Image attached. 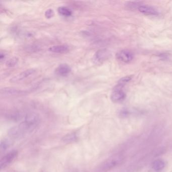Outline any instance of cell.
<instances>
[{
	"instance_id": "14",
	"label": "cell",
	"mask_w": 172,
	"mask_h": 172,
	"mask_svg": "<svg viewBox=\"0 0 172 172\" xmlns=\"http://www.w3.org/2000/svg\"><path fill=\"white\" fill-rule=\"evenodd\" d=\"M132 77L131 76L124 77L123 78H121L119 80L118 82L117 85L115 87V88L122 89L127 83L129 82L131 80Z\"/></svg>"
},
{
	"instance_id": "16",
	"label": "cell",
	"mask_w": 172,
	"mask_h": 172,
	"mask_svg": "<svg viewBox=\"0 0 172 172\" xmlns=\"http://www.w3.org/2000/svg\"><path fill=\"white\" fill-rule=\"evenodd\" d=\"M11 142L10 140L4 139L2 140L1 143V148L2 150H6L10 147Z\"/></svg>"
},
{
	"instance_id": "3",
	"label": "cell",
	"mask_w": 172,
	"mask_h": 172,
	"mask_svg": "<svg viewBox=\"0 0 172 172\" xmlns=\"http://www.w3.org/2000/svg\"><path fill=\"white\" fill-rule=\"evenodd\" d=\"M18 154L17 151L12 150L6 154L5 156H4L0 162V167L1 170L5 169L9 165L13 162V161L16 159Z\"/></svg>"
},
{
	"instance_id": "1",
	"label": "cell",
	"mask_w": 172,
	"mask_h": 172,
	"mask_svg": "<svg viewBox=\"0 0 172 172\" xmlns=\"http://www.w3.org/2000/svg\"><path fill=\"white\" fill-rule=\"evenodd\" d=\"M123 161V158L121 156L117 155L113 156L105 161L101 165L100 169L102 171L107 172L112 169H114V168L116 167L122 163Z\"/></svg>"
},
{
	"instance_id": "20",
	"label": "cell",
	"mask_w": 172,
	"mask_h": 172,
	"mask_svg": "<svg viewBox=\"0 0 172 172\" xmlns=\"http://www.w3.org/2000/svg\"><path fill=\"white\" fill-rule=\"evenodd\" d=\"M5 58H6V55H5V53L1 52L0 54V60L1 61H3V60L5 59Z\"/></svg>"
},
{
	"instance_id": "13",
	"label": "cell",
	"mask_w": 172,
	"mask_h": 172,
	"mask_svg": "<svg viewBox=\"0 0 172 172\" xmlns=\"http://www.w3.org/2000/svg\"><path fill=\"white\" fill-rule=\"evenodd\" d=\"M59 14L63 16L70 17L72 15V11L68 7L61 6L58 9Z\"/></svg>"
},
{
	"instance_id": "5",
	"label": "cell",
	"mask_w": 172,
	"mask_h": 172,
	"mask_svg": "<svg viewBox=\"0 0 172 172\" xmlns=\"http://www.w3.org/2000/svg\"><path fill=\"white\" fill-rule=\"evenodd\" d=\"M28 93V90H22L14 87H5L1 90V94L4 96H17L24 95Z\"/></svg>"
},
{
	"instance_id": "12",
	"label": "cell",
	"mask_w": 172,
	"mask_h": 172,
	"mask_svg": "<svg viewBox=\"0 0 172 172\" xmlns=\"http://www.w3.org/2000/svg\"><path fill=\"white\" fill-rule=\"evenodd\" d=\"M78 139V136L76 133H70L65 135L62 138V140L66 143H72L76 141Z\"/></svg>"
},
{
	"instance_id": "2",
	"label": "cell",
	"mask_w": 172,
	"mask_h": 172,
	"mask_svg": "<svg viewBox=\"0 0 172 172\" xmlns=\"http://www.w3.org/2000/svg\"><path fill=\"white\" fill-rule=\"evenodd\" d=\"M110 56V52L108 50L106 49H101L95 53L93 57V60L96 64L102 63L107 60Z\"/></svg>"
},
{
	"instance_id": "6",
	"label": "cell",
	"mask_w": 172,
	"mask_h": 172,
	"mask_svg": "<svg viewBox=\"0 0 172 172\" xmlns=\"http://www.w3.org/2000/svg\"><path fill=\"white\" fill-rule=\"evenodd\" d=\"M117 58L121 62L128 63L133 60V54L131 51L128 50H123L119 52L116 55Z\"/></svg>"
},
{
	"instance_id": "18",
	"label": "cell",
	"mask_w": 172,
	"mask_h": 172,
	"mask_svg": "<svg viewBox=\"0 0 172 172\" xmlns=\"http://www.w3.org/2000/svg\"><path fill=\"white\" fill-rule=\"evenodd\" d=\"M40 49H41V47L37 45H31V46L28 47L27 48V50L30 52H37V51L40 50Z\"/></svg>"
},
{
	"instance_id": "7",
	"label": "cell",
	"mask_w": 172,
	"mask_h": 172,
	"mask_svg": "<svg viewBox=\"0 0 172 172\" xmlns=\"http://www.w3.org/2000/svg\"><path fill=\"white\" fill-rule=\"evenodd\" d=\"M126 98V94L122 89L114 88L110 96V99L114 102H120L124 101Z\"/></svg>"
},
{
	"instance_id": "10",
	"label": "cell",
	"mask_w": 172,
	"mask_h": 172,
	"mask_svg": "<svg viewBox=\"0 0 172 172\" xmlns=\"http://www.w3.org/2000/svg\"><path fill=\"white\" fill-rule=\"evenodd\" d=\"M49 50L52 53L57 54H64L69 50V47L66 44H60L52 46L49 48Z\"/></svg>"
},
{
	"instance_id": "9",
	"label": "cell",
	"mask_w": 172,
	"mask_h": 172,
	"mask_svg": "<svg viewBox=\"0 0 172 172\" xmlns=\"http://www.w3.org/2000/svg\"><path fill=\"white\" fill-rule=\"evenodd\" d=\"M141 13L148 15H158L159 12L154 7L148 5H140L138 8Z\"/></svg>"
},
{
	"instance_id": "17",
	"label": "cell",
	"mask_w": 172,
	"mask_h": 172,
	"mask_svg": "<svg viewBox=\"0 0 172 172\" xmlns=\"http://www.w3.org/2000/svg\"><path fill=\"white\" fill-rule=\"evenodd\" d=\"M44 15H45V17L46 18H47V19H50L54 16L55 13H54V10L50 9L45 12Z\"/></svg>"
},
{
	"instance_id": "8",
	"label": "cell",
	"mask_w": 172,
	"mask_h": 172,
	"mask_svg": "<svg viewBox=\"0 0 172 172\" xmlns=\"http://www.w3.org/2000/svg\"><path fill=\"white\" fill-rule=\"evenodd\" d=\"M71 72V68L67 64H61L57 67L55 73L60 76L66 77L68 76Z\"/></svg>"
},
{
	"instance_id": "19",
	"label": "cell",
	"mask_w": 172,
	"mask_h": 172,
	"mask_svg": "<svg viewBox=\"0 0 172 172\" xmlns=\"http://www.w3.org/2000/svg\"><path fill=\"white\" fill-rule=\"evenodd\" d=\"M140 5L139 4L137 3V2H130V3L127 4V8L130 9L131 10L133 9L138 8V7Z\"/></svg>"
},
{
	"instance_id": "15",
	"label": "cell",
	"mask_w": 172,
	"mask_h": 172,
	"mask_svg": "<svg viewBox=\"0 0 172 172\" xmlns=\"http://www.w3.org/2000/svg\"><path fill=\"white\" fill-rule=\"evenodd\" d=\"M18 61H19V59L18 58L13 57L7 61L6 65L8 67L11 68V67L15 66L18 64Z\"/></svg>"
},
{
	"instance_id": "4",
	"label": "cell",
	"mask_w": 172,
	"mask_h": 172,
	"mask_svg": "<svg viewBox=\"0 0 172 172\" xmlns=\"http://www.w3.org/2000/svg\"><path fill=\"white\" fill-rule=\"evenodd\" d=\"M36 72V70L34 69H29L27 70H25L18 74L15 75L14 76L12 77L10 79V82L11 83H17L20 81L25 80L31 75L33 74Z\"/></svg>"
},
{
	"instance_id": "11",
	"label": "cell",
	"mask_w": 172,
	"mask_h": 172,
	"mask_svg": "<svg viewBox=\"0 0 172 172\" xmlns=\"http://www.w3.org/2000/svg\"><path fill=\"white\" fill-rule=\"evenodd\" d=\"M165 167V162L161 159H156L152 163V168L156 172L162 171Z\"/></svg>"
}]
</instances>
